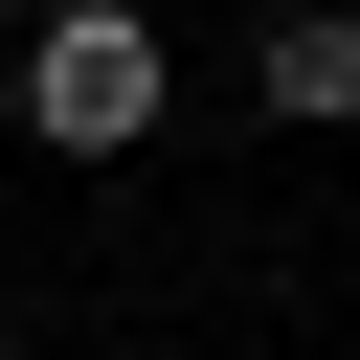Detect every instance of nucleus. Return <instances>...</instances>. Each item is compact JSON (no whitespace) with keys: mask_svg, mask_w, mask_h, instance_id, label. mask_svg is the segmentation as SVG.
<instances>
[{"mask_svg":"<svg viewBox=\"0 0 360 360\" xmlns=\"http://www.w3.org/2000/svg\"><path fill=\"white\" fill-rule=\"evenodd\" d=\"M158 112H180L158 0H45V22H22V135H45V158H135Z\"/></svg>","mask_w":360,"mask_h":360,"instance_id":"nucleus-1","label":"nucleus"},{"mask_svg":"<svg viewBox=\"0 0 360 360\" xmlns=\"http://www.w3.org/2000/svg\"><path fill=\"white\" fill-rule=\"evenodd\" d=\"M248 90H270L292 135H360V0H270V22H248Z\"/></svg>","mask_w":360,"mask_h":360,"instance_id":"nucleus-2","label":"nucleus"}]
</instances>
